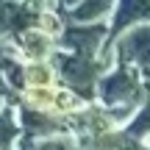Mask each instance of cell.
Listing matches in <instances>:
<instances>
[{"label": "cell", "mask_w": 150, "mask_h": 150, "mask_svg": "<svg viewBox=\"0 0 150 150\" xmlns=\"http://www.w3.org/2000/svg\"><path fill=\"white\" fill-rule=\"evenodd\" d=\"M56 67H59V75L72 86V92L81 95L83 100L95 97V81L106 70L103 61H95L92 56H81V53H72V56L59 53L56 56Z\"/></svg>", "instance_id": "6da1fadb"}, {"label": "cell", "mask_w": 150, "mask_h": 150, "mask_svg": "<svg viewBox=\"0 0 150 150\" xmlns=\"http://www.w3.org/2000/svg\"><path fill=\"white\" fill-rule=\"evenodd\" d=\"M100 97L106 106H136V100L142 97V86L139 81H136V75L128 70V67L120 64L117 70H114L108 78L100 81Z\"/></svg>", "instance_id": "7a4b0ae2"}, {"label": "cell", "mask_w": 150, "mask_h": 150, "mask_svg": "<svg viewBox=\"0 0 150 150\" xmlns=\"http://www.w3.org/2000/svg\"><path fill=\"white\" fill-rule=\"evenodd\" d=\"M103 33H106V31H103V25H83V22H72V25L64 31V36H61V45L70 47L72 53L92 56L97 47H100Z\"/></svg>", "instance_id": "3957f363"}, {"label": "cell", "mask_w": 150, "mask_h": 150, "mask_svg": "<svg viewBox=\"0 0 150 150\" xmlns=\"http://www.w3.org/2000/svg\"><path fill=\"white\" fill-rule=\"evenodd\" d=\"M120 59L122 61L136 59L139 67L150 75V28H139V31L128 33V36L120 42ZM122 61H120V64H122Z\"/></svg>", "instance_id": "277c9868"}, {"label": "cell", "mask_w": 150, "mask_h": 150, "mask_svg": "<svg viewBox=\"0 0 150 150\" xmlns=\"http://www.w3.org/2000/svg\"><path fill=\"white\" fill-rule=\"evenodd\" d=\"M36 20H39L36 8L11 3V0H0V31H20V28L36 25Z\"/></svg>", "instance_id": "5b68a950"}, {"label": "cell", "mask_w": 150, "mask_h": 150, "mask_svg": "<svg viewBox=\"0 0 150 150\" xmlns=\"http://www.w3.org/2000/svg\"><path fill=\"white\" fill-rule=\"evenodd\" d=\"M136 20H150V0H120V11L114 20V33Z\"/></svg>", "instance_id": "8992f818"}, {"label": "cell", "mask_w": 150, "mask_h": 150, "mask_svg": "<svg viewBox=\"0 0 150 150\" xmlns=\"http://www.w3.org/2000/svg\"><path fill=\"white\" fill-rule=\"evenodd\" d=\"M22 125H25L28 134H50V131H59L61 128V122L53 120L47 111H42V108H31V106L22 108Z\"/></svg>", "instance_id": "52a82bcc"}, {"label": "cell", "mask_w": 150, "mask_h": 150, "mask_svg": "<svg viewBox=\"0 0 150 150\" xmlns=\"http://www.w3.org/2000/svg\"><path fill=\"white\" fill-rule=\"evenodd\" d=\"M22 50H25L33 61H42L45 56L53 50V42H50V36L42 33V31H25L22 33Z\"/></svg>", "instance_id": "ba28073f"}, {"label": "cell", "mask_w": 150, "mask_h": 150, "mask_svg": "<svg viewBox=\"0 0 150 150\" xmlns=\"http://www.w3.org/2000/svg\"><path fill=\"white\" fill-rule=\"evenodd\" d=\"M108 8H111V0H86L83 6H78L75 11L67 14V20L70 22H89V20H97L100 14H106Z\"/></svg>", "instance_id": "9c48e42d"}, {"label": "cell", "mask_w": 150, "mask_h": 150, "mask_svg": "<svg viewBox=\"0 0 150 150\" xmlns=\"http://www.w3.org/2000/svg\"><path fill=\"white\" fill-rule=\"evenodd\" d=\"M22 72H25V81L31 86H50V81H53V70L47 64H39V61L36 64H28Z\"/></svg>", "instance_id": "30bf717a"}, {"label": "cell", "mask_w": 150, "mask_h": 150, "mask_svg": "<svg viewBox=\"0 0 150 150\" xmlns=\"http://www.w3.org/2000/svg\"><path fill=\"white\" fill-rule=\"evenodd\" d=\"M28 100L33 103V108H42V111H50L56 103V92L50 86H31L28 92Z\"/></svg>", "instance_id": "8fae6325"}, {"label": "cell", "mask_w": 150, "mask_h": 150, "mask_svg": "<svg viewBox=\"0 0 150 150\" xmlns=\"http://www.w3.org/2000/svg\"><path fill=\"white\" fill-rule=\"evenodd\" d=\"M145 95H147V108H145V111H142L139 117H136L134 122L128 125V131H125L131 139H139V136L150 134V89H145Z\"/></svg>", "instance_id": "7c38bea8"}, {"label": "cell", "mask_w": 150, "mask_h": 150, "mask_svg": "<svg viewBox=\"0 0 150 150\" xmlns=\"http://www.w3.org/2000/svg\"><path fill=\"white\" fill-rule=\"evenodd\" d=\"M14 136H17L14 117H11V111H3V114H0V150H8V145H11Z\"/></svg>", "instance_id": "4fadbf2b"}, {"label": "cell", "mask_w": 150, "mask_h": 150, "mask_svg": "<svg viewBox=\"0 0 150 150\" xmlns=\"http://www.w3.org/2000/svg\"><path fill=\"white\" fill-rule=\"evenodd\" d=\"M53 108H59V111H75V108H78V95H70V92H56Z\"/></svg>", "instance_id": "5bb4252c"}, {"label": "cell", "mask_w": 150, "mask_h": 150, "mask_svg": "<svg viewBox=\"0 0 150 150\" xmlns=\"http://www.w3.org/2000/svg\"><path fill=\"white\" fill-rule=\"evenodd\" d=\"M3 53H6V50L0 47V59H3ZM6 95H8V92H6V89H3V83H0V97H6Z\"/></svg>", "instance_id": "9a60e30c"}, {"label": "cell", "mask_w": 150, "mask_h": 150, "mask_svg": "<svg viewBox=\"0 0 150 150\" xmlns=\"http://www.w3.org/2000/svg\"><path fill=\"white\" fill-rule=\"evenodd\" d=\"M72 3H78V0H61V6H72Z\"/></svg>", "instance_id": "2e32d148"}]
</instances>
